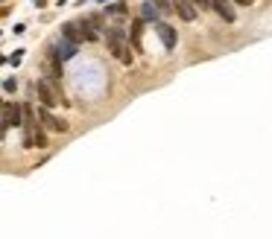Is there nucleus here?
<instances>
[{"label": "nucleus", "instance_id": "1a4fd4ad", "mask_svg": "<svg viewBox=\"0 0 272 239\" xmlns=\"http://www.w3.org/2000/svg\"><path fill=\"white\" fill-rule=\"evenodd\" d=\"M211 6H214V12H217L226 23H234V20H237V12L229 6V0H211Z\"/></svg>", "mask_w": 272, "mask_h": 239}, {"label": "nucleus", "instance_id": "f03ea898", "mask_svg": "<svg viewBox=\"0 0 272 239\" xmlns=\"http://www.w3.org/2000/svg\"><path fill=\"white\" fill-rule=\"evenodd\" d=\"M32 91L38 93V99H41V105H44V108H56V105H62V102H64V96H62V91H59V85H56V82H50L47 76H41V79H35V85H32Z\"/></svg>", "mask_w": 272, "mask_h": 239}, {"label": "nucleus", "instance_id": "39448f33", "mask_svg": "<svg viewBox=\"0 0 272 239\" xmlns=\"http://www.w3.org/2000/svg\"><path fill=\"white\" fill-rule=\"evenodd\" d=\"M50 47L62 55V61L73 58V55H76V50H79V44H73V41H67V38H62V35H59V38H53V41H50Z\"/></svg>", "mask_w": 272, "mask_h": 239}, {"label": "nucleus", "instance_id": "9b49d317", "mask_svg": "<svg viewBox=\"0 0 272 239\" xmlns=\"http://www.w3.org/2000/svg\"><path fill=\"white\" fill-rule=\"evenodd\" d=\"M158 18H161V12H158V6H155L152 0H144V3H141V20H149V23H158Z\"/></svg>", "mask_w": 272, "mask_h": 239}, {"label": "nucleus", "instance_id": "ddd939ff", "mask_svg": "<svg viewBox=\"0 0 272 239\" xmlns=\"http://www.w3.org/2000/svg\"><path fill=\"white\" fill-rule=\"evenodd\" d=\"M141 38H144V20H132V32H129V41L135 44V50H141Z\"/></svg>", "mask_w": 272, "mask_h": 239}, {"label": "nucleus", "instance_id": "4be33fe9", "mask_svg": "<svg viewBox=\"0 0 272 239\" xmlns=\"http://www.w3.org/2000/svg\"><path fill=\"white\" fill-rule=\"evenodd\" d=\"M237 3H240V6H252L255 0H237Z\"/></svg>", "mask_w": 272, "mask_h": 239}, {"label": "nucleus", "instance_id": "6e6552de", "mask_svg": "<svg viewBox=\"0 0 272 239\" xmlns=\"http://www.w3.org/2000/svg\"><path fill=\"white\" fill-rule=\"evenodd\" d=\"M155 32H158V38H161V44H164L167 50H173V47H176V29H173L170 23L158 20V23H155Z\"/></svg>", "mask_w": 272, "mask_h": 239}, {"label": "nucleus", "instance_id": "aec40b11", "mask_svg": "<svg viewBox=\"0 0 272 239\" xmlns=\"http://www.w3.org/2000/svg\"><path fill=\"white\" fill-rule=\"evenodd\" d=\"M193 3H196V9H202V12H205V9H214L211 0H193Z\"/></svg>", "mask_w": 272, "mask_h": 239}, {"label": "nucleus", "instance_id": "6ab92c4d", "mask_svg": "<svg viewBox=\"0 0 272 239\" xmlns=\"http://www.w3.org/2000/svg\"><path fill=\"white\" fill-rule=\"evenodd\" d=\"M21 58H23V50H15V55H12V58H9V61H12V64H15V67H18V64H21Z\"/></svg>", "mask_w": 272, "mask_h": 239}, {"label": "nucleus", "instance_id": "dca6fc26", "mask_svg": "<svg viewBox=\"0 0 272 239\" xmlns=\"http://www.w3.org/2000/svg\"><path fill=\"white\" fill-rule=\"evenodd\" d=\"M35 146H38V149H44V146H47V131H44L41 126H38V131H35Z\"/></svg>", "mask_w": 272, "mask_h": 239}, {"label": "nucleus", "instance_id": "9d476101", "mask_svg": "<svg viewBox=\"0 0 272 239\" xmlns=\"http://www.w3.org/2000/svg\"><path fill=\"white\" fill-rule=\"evenodd\" d=\"M76 26H79V35H82V41H88V44H91V41H97V35H100V32L94 29L91 18H79V20H76Z\"/></svg>", "mask_w": 272, "mask_h": 239}, {"label": "nucleus", "instance_id": "4468645a", "mask_svg": "<svg viewBox=\"0 0 272 239\" xmlns=\"http://www.w3.org/2000/svg\"><path fill=\"white\" fill-rule=\"evenodd\" d=\"M105 15H114V18H126V15H129V9H126V3L120 0V3H111V6H105Z\"/></svg>", "mask_w": 272, "mask_h": 239}, {"label": "nucleus", "instance_id": "f257e3e1", "mask_svg": "<svg viewBox=\"0 0 272 239\" xmlns=\"http://www.w3.org/2000/svg\"><path fill=\"white\" fill-rule=\"evenodd\" d=\"M105 41H108V53H114L123 64H129L132 61V53H129V35H126V29H120V26H111V29H105Z\"/></svg>", "mask_w": 272, "mask_h": 239}, {"label": "nucleus", "instance_id": "7ed1b4c3", "mask_svg": "<svg viewBox=\"0 0 272 239\" xmlns=\"http://www.w3.org/2000/svg\"><path fill=\"white\" fill-rule=\"evenodd\" d=\"M41 70H44V76H47L50 82H56V85H59L62 76H64V73H62V55H59L50 44H47V53H44V64H41Z\"/></svg>", "mask_w": 272, "mask_h": 239}, {"label": "nucleus", "instance_id": "0eeeda50", "mask_svg": "<svg viewBox=\"0 0 272 239\" xmlns=\"http://www.w3.org/2000/svg\"><path fill=\"white\" fill-rule=\"evenodd\" d=\"M38 120H41L50 131H67V123H64V120H59V117H53V114H50V108H44V105L38 108Z\"/></svg>", "mask_w": 272, "mask_h": 239}, {"label": "nucleus", "instance_id": "2eb2a0df", "mask_svg": "<svg viewBox=\"0 0 272 239\" xmlns=\"http://www.w3.org/2000/svg\"><path fill=\"white\" fill-rule=\"evenodd\" d=\"M152 3L158 6V12H161V15H170V12H176V9H173V0H152Z\"/></svg>", "mask_w": 272, "mask_h": 239}, {"label": "nucleus", "instance_id": "f8f14e48", "mask_svg": "<svg viewBox=\"0 0 272 239\" xmlns=\"http://www.w3.org/2000/svg\"><path fill=\"white\" fill-rule=\"evenodd\" d=\"M62 38H67V41H73V44H82V35H79L76 20H70V23H64V26H62Z\"/></svg>", "mask_w": 272, "mask_h": 239}, {"label": "nucleus", "instance_id": "412c9836", "mask_svg": "<svg viewBox=\"0 0 272 239\" xmlns=\"http://www.w3.org/2000/svg\"><path fill=\"white\" fill-rule=\"evenodd\" d=\"M26 32V23H15V35H23Z\"/></svg>", "mask_w": 272, "mask_h": 239}, {"label": "nucleus", "instance_id": "20e7f679", "mask_svg": "<svg viewBox=\"0 0 272 239\" xmlns=\"http://www.w3.org/2000/svg\"><path fill=\"white\" fill-rule=\"evenodd\" d=\"M12 126H23V105H18L15 99H6L3 102V134Z\"/></svg>", "mask_w": 272, "mask_h": 239}, {"label": "nucleus", "instance_id": "423d86ee", "mask_svg": "<svg viewBox=\"0 0 272 239\" xmlns=\"http://www.w3.org/2000/svg\"><path fill=\"white\" fill-rule=\"evenodd\" d=\"M173 9H176V15H179L185 23L196 20V15H199V9H196V3H193V0H173Z\"/></svg>", "mask_w": 272, "mask_h": 239}, {"label": "nucleus", "instance_id": "a211bd4d", "mask_svg": "<svg viewBox=\"0 0 272 239\" xmlns=\"http://www.w3.org/2000/svg\"><path fill=\"white\" fill-rule=\"evenodd\" d=\"M15 88H18V82H15V79L9 76V79L3 82V91H6V93H15Z\"/></svg>", "mask_w": 272, "mask_h": 239}, {"label": "nucleus", "instance_id": "f3484780", "mask_svg": "<svg viewBox=\"0 0 272 239\" xmlns=\"http://www.w3.org/2000/svg\"><path fill=\"white\" fill-rule=\"evenodd\" d=\"M88 18H91V23H94V29H97V32H103V29H105V23H103V18H100V15H88Z\"/></svg>", "mask_w": 272, "mask_h": 239}]
</instances>
